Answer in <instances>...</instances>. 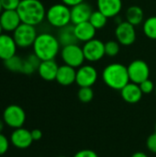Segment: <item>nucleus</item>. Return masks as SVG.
<instances>
[{"instance_id":"f257e3e1","label":"nucleus","mask_w":156,"mask_h":157,"mask_svg":"<svg viewBox=\"0 0 156 157\" xmlns=\"http://www.w3.org/2000/svg\"><path fill=\"white\" fill-rule=\"evenodd\" d=\"M17 12L21 23L37 26L46 17V10L40 0H21Z\"/></svg>"},{"instance_id":"f03ea898","label":"nucleus","mask_w":156,"mask_h":157,"mask_svg":"<svg viewBox=\"0 0 156 157\" xmlns=\"http://www.w3.org/2000/svg\"><path fill=\"white\" fill-rule=\"evenodd\" d=\"M57 37L50 33H40L37 36L32 47L34 54L40 61L54 60L60 51Z\"/></svg>"},{"instance_id":"7ed1b4c3","label":"nucleus","mask_w":156,"mask_h":157,"mask_svg":"<svg viewBox=\"0 0 156 157\" xmlns=\"http://www.w3.org/2000/svg\"><path fill=\"white\" fill-rule=\"evenodd\" d=\"M102 78L104 83L114 90H121L130 83L127 67L119 63L107 65L102 72Z\"/></svg>"},{"instance_id":"20e7f679","label":"nucleus","mask_w":156,"mask_h":157,"mask_svg":"<svg viewBox=\"0 0 156 157\" xmlns=\"http://www.w3.org/2000/svg\"><path fill=\"white\" fill-rule=\"evenodd\" d=\"M46 19L54 28H63L71 23V8L63 3L52 5L46 11Z\"/></svg>"},{"instance_id":"39448f33","label":"nucleus","mask_w":156,"mask_h":157,"mask_svg":"<svg viewBox=\"0 0 156 157\" xmlns=\"http://www.w3.org/2000/svg\"><path fill=\"white\" fill-rule=\"evenodd\" d=\"M38 34L35 26L21 23L14 31L13 38L17 47L28 48L33 45Z\"/></svg>"},{"instance_id":"423d86ee","label":"nucleus","mask_w":156,"mask_h":157,"mask_svg":"<svg viewBox=\"0 0 156 157\" xmlns=\"http://www.w3.org/2000/svg\"><path fill=\"white\" fill-rule=\"evenodd\" d=\"M61 57L65 64L74 68H79L85 62V55L83 48L78 44H72L63 47L61 51Z\"/></svg>"},{"instance_id":"0eeeda50","label":"nucleus","mask_w":156,"mask_h":157,"mask_svg":"<svg viewBox=\"0 0 156 157\" xmlns=\"http://www.w3.org/2000/svg\"><path fill=\"white\" fill-rule=\"evenodd\" d=\"M3 120L8 127L18 129L21 128L26 121V113L20 106L9 105L4 110Z\"/></svg>"},{"instance_id":"6e6552de","label":"nucleus","mask_w":156,"mask_h":157,"mask_svg":"<svg viewBox=\"0 0 156 157\" xmlns=\"http://www.w3.org/2000/svg\"><path fill=\"white\" fill-rule=\"evenodd\" d=\"M128 74L130 77V81L135 84L140 85L142 82L149 78L150 75V68L148 64L140 59L132 61L128 66Z\"/></svg>"},{"instance_id":"1a4fd4ad","label":"nucleus","mask_w":156,"mask_h":157,"mask_svg":"<svg viewBox=\"0 0 156 157\" xmlns=\"http://www.w3.org/2000/svg\"><path fill=\"white\" fill-rule=\"evenodd\" d=\"M117 41L123 46H131L136 40V30L134 26L128 21H121L115 29Z\"/></svg>"},{"instance_id":"9d476101","label":"nucleus","mask_w":156,"mask_h":157,"mask_svg":"<svg viewBox=\"0 0 156 157\" xmlns=\"http://www.w3.org/2000/svg\"><path fill=\"white\" fill-rule=\"evenodd\" d=\"M85 59L88 62L95 63L100 61L105 53V43L97 39H93L85 42L83 46Z\"/></svg>"},{"instance_id":"9b49d317","label":"nucleus","mask_w":156,"mask_h":157,"mask_svg":"<svg viewBox=\"0 0 156 157\" xmlns=\"http://www.w3.org/2000/svg\"><path fill=\"white\" fill-rule=\"evenodd\" d=\"M97 80V71L92 65H82L76 71L75 83L80 87H91Z\"/></svg>"},{"instance_id":"f8f14e48","label":"nucleus","mask_w":156,"mask_h":157,"mask_svg":"<svg viewBox=\"0 0 156 157\" xmlns=\"http://www.w3.org/2000/svg\"><path fill=\"white\" fill-rule=\"evenodd\" d=\"M10 141L11 144L18 149L29 148L34 142L30 131L24 129L22 127L18 129H15L13 131L10 136Z\"/></svg>"},{"instance_id":"ddd939ff","label":"nucleus","mask_w":156,"mask_h":157,"mask_svg":"<svg viewBox=\"0 0 156 157\" xmlns=\"http://www.w3.org/2000/svg\"><path fill=\"white\" fill-rule=\"evenodd\" d=\"M93 10L87 3H81L71 7V23L76 25L82 22L89 21Z\"/></svg>"},{"instance_id":"4468645a","label":"nucleus","mask_w":156,"mask_h":157,"mask_svg":"<svg viewBox=\"0 0 156 157\" xmlns=\"http://www.w3.org/2000/svg\"><path fill=\"white\" fill-rule=\"evenodd\" d=\"M21 24L17 10H4L0 15V25L3 30L13 32Z\"/></svg>"},{"instance_id":"2eb2a0df","label":"nucleus","mask_w":156,"mask_h":157,"mask_svg":"<svg viewBox=\"0 0 156 157\" xmlns=\"http://www.w3.org/2000/svg\"><path fill=\"white\" fill-rule=\"evenodd\" d=\"M97 10L104 14L108 18L117 17L122 9L121 0H97Z\"/></svg>"},{"instance_id":"dca6fc26","label":"nucleus","mask_w":156,"mask_h":157,"mask_svg":"<svg viewBox=\"0 0 156 157\" xmlns=\"http://www.w3.org/2000/svg\"><path fill=\"white\" fill-rule=\"evenodd\" d=\"M17 44L13 36L7 34L0 35V59L6 61L14 55L17 52Z\"/></svg>"},{"instance_id":"f3484780","label":"nucleus","mask_w":156,"mask_h":157,"mask_svg":"<svg viewBox=\"0 0 156 157\" xmlns=\"http://www.w3.org/2000/svg\"><path fill=\"white\" fill-rule=\"evenodd\" d=\"M121 98L124 101L130 104H135L139 102L143 98V92L138 84L130 82L120 90Z\"/></svg>"},{"instance_id":"a211bd4d","label":"nucleus","mask_w":156,"mask_h":157,"mask_svg":"<svg viewBox=\"0 0 156 157\" xmlns=\"http://www.w3.org/2000/svg\"><path fill=\"white\" fill-rule=\"evenodd\" d=\"M58 69L59 66L54 60H47L40 62L37 71L43 80L53 81L56 79Z\"/></svg>"},{"instance_id":"6ab92c4d","label":"nucleus","mask_w":156,"mask_h":157,"mask_svg":"<svg viewBox=\"0 0 156 157\" xmlns=\"http://www.w3.org/2000/svg\"><path fill=\"white\" fill-rule=\"evenodd\" d=\"M76 79V70L75 68L69 66L67 64H63L59 66L57 75H56V81L64 86H70L75 82Z\"/></svg>"},{"instance_id":"aec40b11","label":"nucleus","mask_w":156,"mask_h":157,"mask_svg":"<svg viewBox=\"0 0 156 157\" xmlns=\"http://www.w3.org/2000/svg\"><path fill=\"white\" fill-rule=\"evenodd\" d=\"M96 31L97 29L92 26L89 21L74 25V33L78 41L86 42L95 39Z\"/></svg>"},{"instance_id":"412c9836","label":"nucleus","mask_w":156,"mask_h":157,"mask_svg":"<svg viewBox=\"0 0 156 157\" xmlns=\"http://www.w3.org/2000/svg\"><path fill=\"white\" fill-rule=\"evenodd\" d=\"M59 29L60 30L58 32L57 39L63 47L67 46V45H72V44H77L78 40L74 33V25L69 24Z\"/></svg>"},{"instance_id":"4be33fe9","label":"nucleus","mask_w":156,"mask_h":157,"mask_svg":"<svg viewBox=\"0 0 156 157\" xmlns=\"http://www.w3.org/2000/svg\"><path fill=\"white\" fill-rule=\"evenodd\" d=\"M143 20V11L138 6H131L126 11V21L134 27L140 25Z\"/></svg>"},{"instance_id":"5701e85b","label":"nucleus","mask_w":156,"mask_h":157,"mask_svg":"<svg viewBox=\"0 0 156 157\" xmlns=\"http://www.w3.org/2000/svg\"><path fill=\"white\" fill-rule=\"evenodd\" d=\"M40 62L41 61L34 53L31 54V55H29L23 62L21 73L22 74H25V75H31V74H33L36 70H38Z\"/></svg>"},{"instance_id":"b1692460","label":"nucleus","mask_w":156,"mask_h":157,"mask_svg":"<svg viewBox=\"0 0 156 157\" xmlns=\"http://www.w3.org/2000/svg\"><path fill=\"white\" fill-rule=\"evenodd\" d=\"M145 36L151 40H156V16L148 17L143 26Z\"/></svg>"},{"instance_id":"393cba45","label":"nucleus","mask_w":156,"mask_h":157,"mask_svg":"<svg viewBox=\"0 0 156 157\" xmlns=\"http://www.w3.org/2000/svg\"><path fill=\"white\" fill-rule=\"evenodd\" d=\"M89 22L96 29H100L107 25L108 17L104 14H102L99 10H97L92 12L91 17L89 18Z\"/></svg>"},{"instance_id":"a878e982","label":"nucleus","mask_w":156,"mask_h":157,"mask_svg":"<svg viewBox=\"0 0 156 157\" xmlns=\"http://www.w3.org/2000/svg\"><path fill=\"white\" fill-rule=\"evenodd\" d=\"M23 62H24V60H22L20 57H18L17 55H14L13 57L4 61V64H5L6 68H7L9 71L20 72L21 73Z\"/></svg>"},{"instance_id":"bb28decb","label":"nucleus","mask_w":156,"mask_h":157,"mask_svg":"<svg viewBox=\"0 0 156 157\" xmlns=\"http://www.w3.org/2000/svg\"><path fill=\"white\" fill-rule=\"evenodd\" d=\"M78 99L83 103L90 102L94 98V91L91 87H80L77 94Z\"/></svg>"},{"instance_id":"cd10ccee","label":"nucleus","mask_w":156,"mask_h":157,"mask_svg":"<svg viewBox=\"0 0 156 157\" xmlns=\"http://www.w3.org/2000/svg\"><path fill=\"white\" fill-rule=\"evenodd\" d=\"M120 43L117 40H108L105 43V53L109 57H114L120 52Z\"/></svg>"},{"instance_id":"c85d7f7f","label":"nucleus","mask_w":156,"mask_h":157,"mask_svg":"<svg viewBox=\"0 0 156 157\" xmlns=\"http://www.w3.org/2000/svg\"><path fill=\"white\" fill-rule=\"evenodd\" d=\"M139 86H140V88H141L143 94H150L155 88L154 82L152 80H150L149 78L146 79V80H144L143 82H142Z\"/></svg>"},{"instance_id":"c756f323","label":"nucleus","mask_w":156,"mask_h":157,"mask_svg":"<svg viewBox=\"0 0 156 157\" xmlns=\"http://www.w3.org/2000/svg\"><path fill=\"white\" fill-rule=\"evenodd\" d=\"M21 0H1L4 10H17Z\"/></svg>"},{"instance_id":"7c9ffc66","label":"nucleus","mask_w":156,"mask_h":157,"mask_svg":"<svg viewBox=\"0 0 156 157\" xmlns=\"http://www.w3.org/2000/svg\"><path fill=\"white\" fill-rule=\"evenodd\" d=\"M8 148H9V142L7 138L4 134L0 133V155H5L7 152Z\"/></svg>"},{"instance_id":"2f4dec72","label":"nucleus","mask_w":156,"mask_h":157,"mask_svg":"<svg viewBox=\"0 0 156 157\" xmlns=\"http://www.w3.org/2000/svg\"><path fill=\"white\" fill-rule=\"evenodd\" d=\"M146 146L147 148L154 154H156V132L151 134L147 141H146Z\"/></svg>"},{"instance_id":"473e14b6","label":"nucleus","mask_w":156,"mask_h":157,"mask_svg":"<svg viewBox=\"0 0 156 157\" xmlns=\"http://www.w3.org/2000/svg\"><path fill=\"white\" fill-rule=\"evenodd\" d=\"M74 157H98V155L93 150L86 149V150H81L77 152Z\"/></svg>"},{"instance_id":"72a5a7b5","label":"nucleus","mask_w":156,"mask_h":157,"mask_svg":"<svg viewBox=\"0 0 156 157\" xmlns=\"http://www.w3.org/2000/svg\"><path fill=\"white\" fill-rule=\"evenodd\" d=\"M30 132H31V136H32L33 141H39L42 137V132L39 129H34V130L30 131Z\"/></svg>"},{"instance_id":"f704fd0d","label":"nucleus","mask_w":156,"mask_h":157,"mask_svg":"<svg viewBox=\"0 0 156 157\" xmlns=\"http://www.w3.org/2000/svg\"><path fill=\"white\" fill-rule=\"evenodd\" d=\"M62 2L64 5L68 6L69 7H73V6L78 5V4H81V3L85 2V0H62Z\"/></svg>"},{"instance_id":"c9c22d12","label":"nucleus","mask_w":156,"mask_h":157,"mask_svg":"<svg viewBox=\"0 0 156 157\" xmlns=\"http://www.w3.org/2000/svg\"><path fill=\"white\" fill-rule=\"evenodd\" d=\"M131 157H148L144 153H142V152H137L135 154H133Z\"/></svg>"},{"instance_id":"e433bc0d","label":"nucleus","mask_w":156,"mask_h":157,"mask_svg":"<svg viewBox=\"0 0 156 157\" xmlns=\"http://www.w3.org/2000/svg\"><path fill=\"white\" fill-rule=\"evenodd\" d=\"M5 121H4V120H1L0 119V133H2V132H3V130H4V126H5Z\"/></svg>"},{"instance_id":"4c0bfd02","label":"nucleus","mask_w":156,"mask_h":157,"mask_svg":"<svg viewBox=\"0 0 156 157\" xmlns=\"http://www.w3.org/2000/svg\"><path fill=\"white\" fill-rule=\"evenodd\" d=\"M4 11V9H3V6H2V3H1V0H0V15H1V13Z\"/></svg>"},{"instance_id":"58836bf2","label":"nucleus","mask_w":156,"mask_h":157,"mask_svg":"<svg viewBox=\"0 0 156 157\" xmlns=\"http://www.w3.org/2000/svg\"><path fill=\"white\" fill-rule=\"evenodd\" d=\"M2 31H3V29H2V27H1V25H0V35H2L3 33H2Z\"/></svg>"},{"instance_id":"ea45409f","label":"nucleus","mask_w":156,"mask_h":157,"mask_svg":"<svg viewBox=\"0 0 156 157\" xmlns=\"http://www.w3.org/2000/svg\"><path fill=\"white\" fill-rule=\"evenodd\" d=\"M58 157H67V156H58Z\"/></svg>"},{"instance_id":"a19ab883","label":"nucleus","mask_w":156,"mask_h":157,"mask_svg":"<svg viewBox=\"0 0 156 157\" xmlns=\"http://www.w3.org/2000/svg\"><path fill=\"white\" fill-rule=\"evenodd\" d=\"M155 132H156V123H155Z\"/></svg>"},{"instance_id":"79ce46f5","label":"nucleus","mask_w":156,"mask_h":157,"mask_svg":"<svg viewBox=\"0 0 156 157\" xmlns=\"http://www.w3.org/2000/svg\"><path fill=\"white\" fill-rule=\"evenodd\" d=\"M154 89H155V93H156V86H155V88H154Z\"/></svg>"}]
</instances>
